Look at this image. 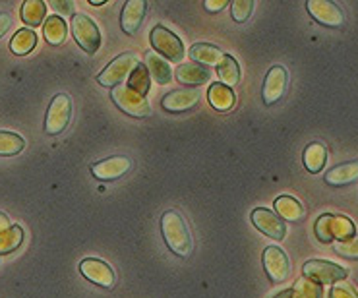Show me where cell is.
Instances as JSON below:
<instances>
[{"label":"cell","mask_w":358,"mask_h":298,"mask_svg":"<svg viewBox=\"0 0 358 298\" xmlns=\"http://www.w3.org/2000/svg\"><path fill=\"white\" fill-rule=\"evenodd\" d=\"M329 298H358L357 290L345 283H335L334 289L329 292Z\"/></svg>","instance_id":"obj_34"},{"label":"cell","mask_w":358,"mask_h":298,"mask_svg":"<svg viewBox=\"0 0 358 298\" xmlns=\"http://www.w3.org/2000/svg\"><path fill=\"white\" fill-rule=\"evenodd\" d=\"M334 248L337 254H341L345 257H350V260H358V234L357 236H350L347 241L335 242Z\"/></svg>","instance_id":"obj_33"},{"label":"cell","mask_w":358,"mask_h":298,"mask_svg":"<svg viewBox=\"0 0 358 298\" xmlns=\"http://www.w3.org/2000/svg\"><path fill=\"white\" fill-rule=\"evenodd\" d=\"M10 219H8V215H6V213H2V211H0V231H4V229H8L10 227Z\"/></svg>","instance_id":"obj_37"},{"label":"cell","mask_w":358,"mask_h":298,"mask_svg":"<svg viewBox=\"0 0 358 298\" xmlns=\"http://www.w3.org/2000/svg\"><path fill=\"white\" fill-rule=\"evenodd\" d=\"M292 298H322V289L314 281L302 277L292 287Z\"/></svg>","instance_id":"obj_31"},{"label":"cell","mask_w":358,"mask_h":298,"mask_svg":"<svg viewBox=\"0 0 358 298\" xmlns=\"http://www.w3.org/2000/svg\"><path fill=\"white\" fill-rule=\"evenodd\" d=\"M254 0H234L231 4V16L236 24H244L254 12Z\"/></svg>","instance_id":"obj_32"},{"label":"cell","mask_w":358,"mask_h":298,"mask_svg":"<svg viewBox=\"0 0 358 298\" xmlns=\"http://www.w3.org/2000/svg\"><path fill=\"white\" fill-rule=\"evenodd\" d=\"M70 120H72V99L66 93L55 95L45 116V134L59 136L66 130Z\"/></svg>","instance_id":"obj_3"},{"label":"cell","mask_w":358,"mask_h":298,"mask_svg":"<svg viewBox=\"0 0 358 298\" xmlns=\"http://www.w3.org/2000/svg\"><path fill=\"white\" fill-rule=\"evenodd\" d=\"M110 97L113 103L117 105L124 115H130L134 118H145L151 115V107L145 97H142L140 93L132 92L128 85H117L110 90Z\"/></svg>","instance_id":"obj_6"},{"label":"cell","mask_w":358,"mask_h":298,"mask_svg":"<svg viewBox=\"0 0 358 298\" xmlns=\"http://www.w3.org/2000/svg\"><path fill=\"white\" fill-rule=\"evenodd\" d=\"M138 64H140V57L136 52H122L97 76V82L103 87H110L113 90V87H117V85L124 82L126 78H130L134 68L138 66Z\"/></svg>","instance_id":"obj_4"},{"label":"cell","mask_w":358,"mask_h":298,"mask_svg":"<svg viewBox=\"0 0 358 298\" xmlns=\"http://www.w3.org/2000/svg\"><path fill=\"white\" fill-rule=\"evenodd\" d=\"M275 213L279 215L281 221L296 223L304 217V207L300 206L299 199H294L292 196H279L275 199Z\"/></svg>","instance_id":"obj_20"},{"label":"cell","mask_w":358,"mask_h":298,"mask_svg":"<svg viewBox=\"0 0 358 298\" xmlns=\"http://www.w3.org/2000/svg\"><path fill=\"white\" fill-rule=\"evenodd\" d=\"M358 180V161H347L325 173V183L329 186H347Z\"/></svg>","instance_id":"obj_18"},{"label":"cell","mask_w":358,"mask_h":298,"mask_svg":"<svg viewBox=\"0 0 358 298\" xmlns=\"http://www.w3.org/2000/svg\"><path fill=\"white\" fill-rule=\"evenodd\" d=\"M208 99L211 107L217 108V111H231L236 103V95L231 87H227L223 83H213L209 87Z\"/></svg>","instance_id":"obj_23"},{"label":"cell","mask_w":358,"mask_h":298,"mask_svg":"<svg viewBox=\"0 0 358 298\" xmlns=\"http://www.w3.org/2000/svg\"><path fill=\"white\" fill-rule=\"evenodd\" d=\"M198 103H200V90L182 87V90L167 93L161 101V107L167 113H186V111H192Z\"/></svg>","instance_id":"obj_15"},{"label":"cell","mask_w":358,"mask_h":298,"mask_svg":"<svg viewBox=\"0 0 358 298\" xmlns=\"http://www.w3.org/2000/svg\"><path fill=\"white\" fill-rule=\"evenodd\" d=\"M12 27V16L10 12H0V37Z\"/></svg>","instance_id":"obj_36"},{"label":"cell","mask_w":358,"mask_h":298,"mask_svg":"<svg viewBox=\"0 0 358 298\" xmlns=\"http://www.w3.org/2000/svg\"><path fill=\"white\" fill-rule=\"evenodd\" d=\"M287 85H289V72L283 66H273L266 76L264 82V90H262V97L266 105H275L283 99L287 93Z\"/></svg>","instance_id":"obj_12"},{"label":"cell","mask_w":358,"mask_h":298,"mask_svg":"<svg viewBox=\"0 0 358 298\" xmlns=\"http://www.w3.org/2000/svg\"><path fill=\"white\" fill-rule=\"evenodd\" d=\"M203 6H206L208 12L215 14V12H219V10H223L225 6H229V0H206V2H203Z\"/></svg>","instance_id":"obj_35"},{"label":"cell","mask_w":358,"mask_h":298,"mask_svg":"<svg viewBox=\"0 0 358 298\" xmlns=\"http://www.w3.org/2000/svg\"><path fill=\"white\" fill-rule=\"evenodd\" d=\"M252 223H254V227L259 232H264V234H267L273 241L285 239L287 227H285V223L279 219V215L275 211H269L266 207H256L252 211Z\"/></svg>","instance_id":"obj_14"},{"label":"cell","mask_w":358,"mask_h":298,"mask_svg":"<svg viewBox=\"0 0 358 298\" xmlns=\"http://www.w3.org/2000/svg\"><path fill=\"white\" fill-rule=\"evenodd\" d=\"M150 85H151V78L150 72H148V68L143 66L142 62L138 64V66L134 68V72L128 78V87L132 90V92L140 93L142 97H145V93L150 92Z\"/></svg>","instance_id":"obj_30"},{"label":"cell","mask_w":358,"mask_h":298,"mask_svg":"<svg viewBox=\"0 0 358 298\" xmlns=\"http://www.w3.org/2000/svg\"><path fill=\"white\" fill-rule=\"evenodd\" d=\"M22 242H24V229L20 225H10L8 229L0 231V256L17 250Z\"/></svg>","instance_id":"obj_27"},{"label":"cell","mask_w":358,"mask_h":298,"mask_svg":"<svg viewBox=\"0 0 358 298\" xmlns=\"http://www.w3.org/2000/svg\"><path fill=\"white\" fill-rule=\"evenodd\" d=\"M208 68L200 66L196 62H186V64H180V66L175 70V78L178 80V83L182 85H201L209 80Z\"/></svg>","instance_id":"obj_19"},{"label":"cell","mask_w":358,"mask_h":298,"mask_svg":"<svg viewBox=\"0 0 358 298\" xmlns=\"http://www.w3.org/2000/svg\"><path fill=\"white\" fill-rule=\"evenodd\" d=\"M161 234L167 248L178 257H190L194 254V239L188 223L176 209H167L161 217Z\"/></svg>","instance_id":"obj_1"},{"label":"cell","mask_w":358,"mask_h":298,"mask_svg":"<svg viewBox=\"0 0 358 298\" xmlns=\"http://www.w3.org/2000/svg\"><path fill=\"white\" fill-rule=\"evenodd\" d=\"M314 231H316L317 241L324 242V244L341 242L350 239V236H355V223L350 221L349 217L325 213V215H322L316 221Z\"/></svg>","instance_id":"obj_2"},{"label":"cell","mask_w":358,"mask_h":298,"mask_svg":"<svg viewBox=\"0 0 358 298\" xmlns=\"http://www.w3.org/2000/svg\"><path fill=\"white\" fill-rule=\"evenodd\" d=\"M70 25H72V34H74L76 43H78L87 55H93L95 50L99 49L101 31L92 17L85 16V14H74V16H72V24Z\"/></svg>","instance_id":"obj_7"},{"label":"cell","mask_w":358,"mask_h":298,"mask_svg":"<svg viewBox=\"0 0 358 298\" xmlns=\"http://www.w3.org/2000/svg\"><path fill=\"white\" fill-rule=\"evenodd\" d=\"M90 4H93V6H101V4H105V0H90Z\"/></svg>","instance_id":"obj_39"},{"label":"cell","mask_w":358,"mask_h":298,"mask_svg":"<svg viewBox=\"0 0 358 298\" xmlns=\"http://www.w3.org/2000/svg\"><path fill=\"white\" fill-rule=\"evenodd\" d=\"M148 12V2L145 0H128L122 10V17H120V27L122 31L128 35H134L140 25H142L143 17Z\"/></svg>","instance_id":"obj_16"},{"label":"cell","mask_w":358,"mask_h":298,"mask_svg":"<svg viewBox=\"0 0 358 298\" xmlns=\"http://www.w3.org/2000/svg\"><path fill=\"white\" fill-rule=\"evenodd\" d=\"M217 76H219V80H221L223 85L233 90L234 85L241 82V68H238V62L231 55H225L223 62L217 66Z\"/></svg>","instance_id":"obj_28"},{"label":"cell","mask_w":358,"mask_h":298,"mask_svg":"<svg viewBox=\"0 0 358 298\" xmlns=\"http://www.w3.org/2000/svg\"><path fill=\"white\" fill-rule=\"evenodd\" d=\"M308 14L317 24L325 25V27H343L345 25V14L343 10L331 2V0H308L306 2Z\"/></svg>","instance_id":"obj_10"},{"label":"cell","mask_w":358,"mask_h":298,"mask_svg":"<svg viewBox=\"0 0 358 298\" xmlns=\"http://www.w3.org/2000/svg\"><path fill=\"white\" fill-rule=\"evenodd\" d=\"M43 34H45V39L49 45H62L66 41L68 35V25L66 22L60 16H49L45 22H43Z\"/></svg>","instance_id":"obj_24"},{"label":"cell","mask_w":358,"mask_h":298,"mask_svg":"<svg viewBox=\"0 0 358 298\" xmlns=\"http://www.w3.org/2000/svg\"><path fill=\"white\" fill-rule=\"evenodd\" d=\"M273 298H292V289L283 290V292H279V295H275Z\"/></svg>","instance_id":"obj_38"},{"label":"cell","mask_w":358,"mask_h":298,"mask_svg":"<svg viewBox=\"0 0 358 298\" xmlns=\"http://www.w3.org/2000/svg\"><path fill=\"white\" fill-rule=\"evenodd\" d=\"M325 161H327V149H325L324 143L314 141L304 149V166L310 173H320L324 169Z\"/></svg>","instance_id":"obj_26"},{"label":"cell","mask_w":358,"mask_h":298,"mask_svg":"<svg viewBox=\"0 0 358 298\" xmlns=\"http://www.w3.org/2000/svg\"><path fill=\"white\" fill-rule=\"evenodd\" d=\"M80 271L84 275L87 281H92L93 285H99L103 289H113L117 285V274L115 269L105 262H101L97 257H85L80 264Z\"/></svg>","instance_id":"obj_9"},{"label":"cell","mask_w":358,"mask_h":298,"mask_svg":"<svg viewBox=\"0 0 358 298\" xmlns=\"http://www.w3.org/2000/svg\"><path fill=\"white\" fill-rule=\"evenodd\" d=\"M25 148V140L16 132H8V130H0V155L2 157H12L22 153Z\"/></svg>","instance_id":"obj_29"},{"label":"cell","mask_w":358,"mask_h":298,"mask_svg":"<svg viewBox=\"0 0 358 298\" xmlns=\"http://www.w3.org/2000/svg\"><path fill=\"white\" fill-rule=\"evenodd\" d=\"M151 47H153V52L159 55L165 60H171V62H178L182 60L184 57V45L182 41L178 39V35L173 34L171 29H167L165 25H155L151 29Z\"/></svg>","instance_id":"obj_5"},{"label":"cell","mask_w":358,"mask_h":298,"mask_svg":"<svg viewBox=\"0 0 358 298\" xmlns=\"http://www.w3.org/2000/svg\"><path fill=\"white\" fill-rule=\"evenodd\" d=\"M302 274L306 279L314 281L316 285H335L347 279V271L341 265L324 262V260H310L302 267Z\"/></svg>","instance_id":"obj_8"},{"label":"cell","mask_w":358,"mask_h":298,"mask_svg":"<svg viewBox=\"0 0 358 298\" xmlns=\"http://www.w3.org/2000/svg\"><path fill=\"white\" fill-rule=\"evenodd\" d=\"M20 16L25 25H29V29H34L47 20V4L43 0H25L20 10Z\"/></svg>","instance_id":"obj_22"},{"label":"cell","mask_w":358,"mask_h":298,"mask_svg":"<svg viewBox=\"0 0 358 298\" xmlns=\"http://www.w3.org/2000/svg\"><path fill=\"white\" fill-rule=\"evenodd\" d=\"M190 58L200 64V66H219L225 58V52L215 47V45H208V43H196L190 47Z\"/></svg>","instance_id":"obj_17"},{"label":"cell","mask_w":358,"mask_h":298,"mask_svg":"<svg viewBox=\"0 0 358 298\" xmlns=\"http://www.w3.org/2000/svg\"><path fill=\"white\" fill-rule=\"evenodd\" d=\"M262 260H264L267 277L273 283H283L291 274V262L279 246H267Z\"/></svg>","instance_id":"obj_13"},{"label":"cell","mask_w":358,"mask_h":298,"mask_svg":"<svg viewBox=\"0 0 358 298\" xmlns=\"http://www.w3.org/2000/svg\"><path fill=\"white\" fill-rule=\"evenodd\" d=\"M143 66L148 68L150 72V78H153L155 82L161 83V85H167L173 80V70L169 66V62L165 58H161L155 52H148L145 55V64Z\"/></svg>","instance_id":"obj_21"},{"label":"cell","mask_w":358,"mask_h":298,"mask_svg":"<svg viewBox=\"0 0 358 298\" xmlns=\"http://www.w3.org/2000/svg\"><path fill=\"white\" fill-rule=\"evenodd\" d=\"M35 45H37V34H35L34 29H29V27H24V29L16 31V35L12 37L10 50L14 55H17V57H25V55H29L35 49Z\"/></svg>","instance_id":"obj_25"},{"label":"cell","mask_w":358,"mask_h":298,"mask_svg":"<svg viewBox=\"0 0 358 298\" xmlns=\"http://www.w3.org/2000/svg\"><path fill=\"white\" fill-rule=\"evenodd\" d=\"M130 169H132V159L126 155H113V157L103 159L99 163H93L92 173L97 180L110 183V180L122 178L126 173H130Z\"/></svg>","instance_id":"obj_11"}]
</instances>
